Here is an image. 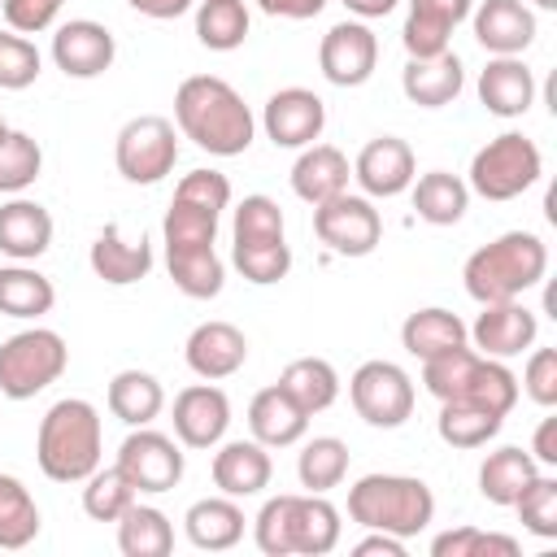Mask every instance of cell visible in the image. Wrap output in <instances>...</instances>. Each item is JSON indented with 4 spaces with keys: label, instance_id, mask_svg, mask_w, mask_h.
<instances>
[{
    "label": "cell",
    "instance_id": "obj_1",
    "mask_svg": "<svg viewBox=\"0 0 557 557\" xmlns=\"http://www.w3.org/2000/svg\"><path fill=\"white\" fill-rule=\"evenodd\" d=\"M174 122H178V135L209 157H239L252 148V135H257L252 109L218 74H191L178 83Z\"/></svg>",
    "mask_w": 557,
    "mask_h": 557
},
{
    "label": "cell",
    "instance_id": "obj_2",
    "mask_svg": "<svg viewBox=\"0 0 557 557\" xmlns=\"http://www.w3.org/2000/svg\"><path fill=\"white\" fill-rule=\"evenodd\" d=\"M339 509L326 500V492H283L261 505L252 518V540L265 557H326L339 544Z\"/></svg>",
    "mask_w": 557,
    "mask_h": 557
},
{
    "label": "cell",
    "instance_id": "obj_3",
    "mask_svg": "<svg viewBox=\"0 0 557 557\" xmlns=\"http://www.w3.org/2000/svg\"><path fill=\"white\" fill-rule=\"evenodd\" d=\"M35 461L52 483H83L104 461V426L91 400H57L35 431Z\"/></svg>",
    "mask_w": 557,
    "mask_h": 557
},
{
    "label": "cell",
    "instance_id": "obj_4",
    "mask_svg": "<svg viewBox=\"0 0 557 557\" xmlns=\"http://www.w3.org/2000/svg\"><path fill=\"white\" fill-rule=\"evenodd\" d=\"M544 270H548V244L535 231H505L466 257L461 278L470 300L496 305V300H522V292H531L544 278Z\"/></svg>",
    "mask_w": 557,
    "mask_h": 557
},
{
    "label": "cell",
    "instance_id": "obj_5",
    "mask_svg": "<svg viewBox=\"0 0 557 557\" xmlns=\"http://www.w3.org/2000/svg\"><path fill=\"white\" fill-rule=\"evenodd\" d=\"M348 518L361 531L413 540L435 518V492L413 474H361L348 487Z\"/></svg>",
    "mask_w": 557,
    "mask_h": 557
},
{
    "label": "cell",
    "instance_id": "obj_6",
    "mask_svg": "<svg viewBox=\"0 0 557 557\" xmlns=\"http://www.w3.org/2000/svg\"><path fill=\"white\" fill-rule=\"evenodd\" d=\"M544 174V157H540V144L527 139L522 131H505L496 139H487L474 157H470V178L466 187L483 200H513L522 196L527 187H535Z\"/></svg>",
    "mask_w": 557,
    "mask_h": 557
},
{
    "label": "cell",
    "instance_id": "obj_7",
    "mask_svg": "<svg viewBox=\"0 0 557 557\" xmlns=\"http://www.w3.org/2000/svg\"><path fill=\"white\" fill-rule=\"evenodd\" d=\"M70 366V348L52 326H26L0 344V396L30 400Z\"/></svg>",
    "mask_w": 557,
    "mask_h": 557
},
{
    "label": "cell",
    "instance_id": "obj_8",
    "mask_svg": "<svg viewBox=\"0 0 557 557\" xmlns=\"http://www.w3.org/2000/svg\"><path fill=\"white\" fill-rule=\"evenodd\" d=\"M113 161L126 183H161L178 161V131L161 113L131 117L113 139Z\"/></svg>",
    "mask_w": 557,
    "mask_h": 557
},
{
    "label": "cell",
    "instance_id": "obj_9",
    "mask_svg": "<svg viewBox=\"0 0 557 557\" xmlns=\"http://www.w3.org/2000/svg\"><path fill=\"white\" fill-rule=\"evenodd\" d=\"M348 400L357 409V418L366 426H379V431H396L409 422L413 413V379L396 366V361H361L348 379Z\"/></svg>",
    "mask_w": 557,
    "mask_h": 557
},
{
    "label": "cell",
    "instance_id": "obj_10",
    "mask_svg": "<svg viewBox=\"0 0 557 557\" xmlns=\"http://www.w3.org/2000/svg\"><path fill=\"white\" fill-rule=\"evenodd\" d=\"M117 470L135 483L139 496H161L183 483V444L152 426H131L117 448Z\"/></svg>",
    "mask_w": 557,
    "mask_h": 557
},
{
    "label": "cell",
    "instance_id": "obj_11",
    "mask_svg": "<svg viewBox=\"0 0 557 557\" xmlns=\"http://www.w3.org/2000/svg\"><path fill=\"white\" fill-rule=\"evenodd\" d=\"M313 235L339 257H370L383 239V218L370 205V196L339 191V196L313 205Z\"/></svg>",
    "mask_w": 557,
    "mask_h": 557
},
{
    "label": "cell",
    "instance_id": "obj_12",
    "mask_svg": "<svg viewBox=\"0 0 557 557\" xmlns=\"http://www.w3.org/2000/svg\"><path fill=\"white\" fill-rule=\"evenodd\" d=\"M318 65H322V78L326 83H335V87H361V83H370L374 65H379V35L361 17H344V22H335L322 35Z\"/></svg>",
    "mask_w": 557,
    "mask_h": 557
},
{
    "label": "cell",
    "instance_id": "obj_13",
    "mask_svg": "<svg viewBox=\"0 0 557 557\" xmlns=\"http://www.w3.org/2000/svg\"><path fill=\"white\" fill-rule=\"evenodd\" d=\"M261 126L274 148H309L326 131V104L309 87H278L261 109Z\"/></svg>",
    "mask_w": 557,
    "mask_h": 557
},
{
    "label": "cell",
    "instance_id": "obj_14",
    "mask_svg": "<svg viewBox=\"0 0 557 557\" xmlns=\"http://www.w3.org/2000/svg\"><path fill=\"white\" fill-rule=\"evenodd\" d=\"M117 57V39L104 22L70 17L52 30V61L65 78H100Z\"/></svg>",
    "mask_w": 557,
    "mask_h": 557
},
{
    "label": "cell",
    "instance_id": "obj_15",
    "mask_svg": "<svg viewBox=\"0 0 557 557\" xmlns=\"http://www.w3.org/2000/svg\"><path fill=\"white\" fill-rule=\"evenodd\" d=\"M231 426V400L218 383H191L174 396V440L183 448H218Z\"/></svg>",
    "mask_w": 557,
    "mask_h": 557
},
{
    "label": "cell",
    "instance_id": "obj_16",
    "mask_svg": "<svg viewBox=\"0 0 557 557\" xmlns=\"http://www.w3.org/2000/svg\"><path fill=\"white\" fill-rule=\"evenodd\" d=\"M466 335L474 339V352L509 361L535 344L540 318L522 300H496V305H483V313L474 318V326H466Z\"/></svg>",
    "mask_w": 557,
    "mask_h": 557
},
{
    "label": "cell",
    "instance_id": "obj_17",
    "mask_svg": "<svg viewBox=\"0 0 557 557\" xmlns=\"http://www.w3.org/2000/svg\"><path fill=\"white\" fill-rule=\"evenodd\" d=\"M352 178L361 183V191H366L370 200H392V196L409 191V183L418 178L413 148H409L400 135H379V139H370V144L357 152Z\"/></svg>",
    "mask_w": 557,
    "mask_h": 557
},
{
    "label": "cell",
    "instance_id": "obj_18",
    "mask_svg": "<svg viewBox=\"0 0 557 557\" xmlns=\"http://www.w3.org/2000/svg\"><path fill=\"white\" fill-rule=\"evenodd\" d=\"M183 361H187V370H191L196 379H209V383L231 379V374H239L244 361H248V335H244L235 322L209 318V322H200V326L187 335Z\"/></svg>",
    "mask_w": 557,
    "mask_h": 557
},
{
    "label": "cell",
    "instance_id": "obj_19",
    "mask_svg": "<svg viewBox=\"0 0 557 557\" xmlns=\"http://www.w3.org/2000/svg\"><path fill=\"white\" fill-rule=\"evenodd\" d=\"M209 474H213V487L222 496L248 500V496H261L270 487L274 461H270V448L257 440H226V444H218Z\"/></svg>",
    "mask_w": 557,
    "mask_h": 557
},
{
    "label": "cell",
    "instance_id": "obj_20",
    "mask_svg": "<svg viewBox=\"0 0 557 557\" xmlns=\"http://www.w3.org/2000/svg\"><path fill=\"white\" fill-rule=\"evenodd\" d=\"M470 22L474 39L492 57H522L535 44V13L522 0H483L479 9H470Z\"/></svg>",
    "mask_w": 557,
    "mask_h": 557
},
{
    "label": "cell",
    "instance_id": "obj_21",
    "mask_svg": "<svg viewBox=\"0 0 557 557\" xmlns=\"http://www.w3.org/2000/svg\"><path fill=\"white\" fill-rule=\"evenodd\" d=\"M470 0H409L405 26H400V44L409 57H440L448 52L453 30L470 17Z\"/></svg>",
    "mask_w": 557,
    "mask_h": 557
},
{
    "label": "cell",
    "instance_id": "obj_22",
    "mask_svg": "<svg viewBox=\"0 0 557 557\" xmlns=\"http://www.w3.org/2000/svg\"><path fill=\"white\" fill-rule=\"evenodd\" d=\"M87 261H91V274H96L100 283H109V287H131V283H139V278L152 270V244H148L144 235H139V239H126L117 222H104L100 235L91 239Z\"/></svg>",
    "mask_w": 557,
    "mask_h": 557
},
{
    "label": "cell",
    "instance_id": "obj_23",
    "mask_svg": "<svg viewBox=\"0 0 557 557\" xmlns=\"http://www.w3.org/2000/svg\"><path fill=\"white\" fill-rule=\"evenodd\" d=\"M461 87H466V70L453 48L440 57H409V65L400 70V91L418 109H444L461 96Z\"/></svg>",
    "mask_w": 557,
    "mask_h": 557
},
{
    "label": "cell",
    "instance_id": "obj_24",
    "mask_svg": "<svg viewBox=\"0 0 557 557\" xmlns=\"http://www.w3.org/2000/svg\"><path fill=\"white\" fill-rule=\"evenodd\" d=\"M479 104L496 117H522L535 104V74L522 57H492L479 70Z\"/></svg>",
    "mask_w": 557,
    "mask_h": 557
},
{
    "label": "cell",
    "instance_id": "obj_25",
    "mask_svg": "<svg viewBox=\"0 0 557 557\" xmlns=\"http://www.w3.org/2000/svg\"><path fill=\"white\" fill-rule=\"evenodd\" d=\"M248 431H252V440L265 444V448H292V444L305 440L309 413H305L278 383H270V387H261V392L252 396V405H248Z\"/></svg>",
    "mask_w": 557,
    "mask_h": 557
},
{
    "label": "cell",
    "instance_id": "obj_26",
    "mask_svg": "<svg viewBox=\"0 0 557 557\" xmlns=\"http://www.w3.org/2000/svg\"><path fill=\"white\" fill-rule=\"evenodd\" d=\"M52 248V213L39 200L13 196L0 205V252L9 261H35Z\"/></svg>",
    "mask_w": 557,
    "mask_h": 557
},
{
    "label": "cell",
    "instance_id": "obj_27",
    "mask_svg": "<svg viewBox=\"0 0 557 557\" xmlns=\"http://www.w3.org/2000/svg\"><path fill=\"white\" fill-rule=\"evenodd\" d=\"M348 178H352V165L335 144H309V148H300V157L292 165V191L305 205H322V200L348 191Z\"/></svg>",
    "mask_w": 557,
    "mask_h": 557
},
{
    "label": "cell",
    "instance_id": "obj_28",
    "mask_svg": "<svg viewBox=\"0 0 557 557\" xmlns=\"http://www.w3.org/2000/svg\"><path fill=\"white\" fill-rule=\"evenodd\" d=\"M400 344H405L409 357L431 361V357H444V352L470 344V335H466V322H461L453 309L426 305V309H413V313L400 322Z\"/></svg>",
    "mask_w": 557,
    "mask_h": 557
},
{
    "label": "cell",
    "instance_id": "obj_29",
    "mask_svg": "<svg viewBox=\"0 0 557 557\" xmlns=\"http://www.w3.org/2000/svg\"><path fill=\"white\" fill-rule=\"evenodd\" d=\"M183 531L205 553H226L244 540V509L235 496H205L183 513Z\"/></svg>",
    "mask_w": 557,
    "mask_h": 557
},
{
    "label": "cell",
    "instance_id": "obj_30",
    "mask_svg": "<svg viewBox=\"0 0 557 557\" xmlns=\"http://www.w3.org/2000/svg\"><path fill=\"white\" fill-rule=\"evenodd\" d=\"M104 405L117 422L126 426H152L157 413L165 409V387L157 374L148 370H117L109 379V392H104Z\"/></svg>",
    "mask_w": 557,
    "mask_h": 557
},
{
    "label": "cell",
    "instance_id": "obj_31",
    "mask_svg": "<svg viewBox=\"0 0 557 557\" xmlns=\"http://www.w3.org/2000/svg\"><path fill=\"white\" fill-rule=\"evenodd\" d=\"M57 305V287L48 274H39L26 261L0 265V313L17 318V322H39L44 313H52Z\"/></svg>",
    "mask_w": 557,
    "mask_h": 557
},
{
    "label": "cell",
    "instance_id": "obj_32",
    "mask_svg": "<svg viewBox=\"0 0 557 557\" xmlns=\"http://www.w3.org/2000/svg\"><path fill=\"white\" fill-rule=\"evenodd\" d=\"M535 474H540V461H535L527 448L505 444V448H496V453L483 457V466H479V496L509 509V505L518 500V492H522Z\"/></svg>",
    "mask_w": 557,
    "mask_h": 557
},
{
    "label": "cell",
    "instance_id": "obj_33",
    "mask_svg": "<svg viewBox=\"0 0 557 557\" xmlns=\"http://www.w3.org/2000/svg\"><path fill=\"white\" fill-rule=\"evenodd\" d=\"M409 191H413L418 218L431 222V226H457V222L466 218V209H470V187H466V178H457V174H448V170H426L422 178L409 183Z\"/></svg>",
    "mask_w": 557,
    "mask_h": 557
},
{
    "label": "cell",
    "instance_id": "obj_34",
    "mask_svg": "<svg viewBox=\"0 0 557 557\" xmlns=\"http://www.w3.org/2000/svg\"><path fill=\"white\" fill-rule=\"evenodd\" d=\"M278 387L313 418V413H326L335 400H339V374L326 357H296L283 366L278 374Z\"/></svg>",
    "mask_w": 557,
    "mask_h": 557
},
{
    "label": "cell",
    "instance_id": "obj_35",
    "mask_svg": "<svg viewBox=\"0 0 557 557\" xmlns=\"http://www.w3.org/2000/svg\"><path fill=\"white\" fill-rule=\"evenodd\" d=\"M170 278L191 300H213L226 287V265L213 248H165Z\"/></svg>",
    "mask_w": 557,
    "mask_h": 557
},
{
    "label": "cell",
    "instance_id": "obj_36",
    "mask_svg": "<svg viewBox=\"0 0 557 557\" xmlns=\"http://www.w3.org/2000/svg\"><path fill=\"white\" fill-rule=\"evenodd\" d=\"M117 548L126 557H165L174 548V522L157 505H131L117 518Z\"/></svg>",
    "mask_w": 557,
    "mask_h": 557
},
{
    "label": "cell",
    "instance_id": "obj_37",
    "mask_svg": "<svg viewBox=\"0 0 557 557\" xmlns=\"http://www.w3.org/2000/svg\"><path fill=\"white\" fill-rule=\"evenodd\" d=\"M248 4L244 0H200L196 4V39L209 52H235L248 39Z\"/></svg>",
    "mask_w": 557,
    "mask_h": 557
},
{
    "label": "cell",
    "instance_id": "obj_38",
    "mask_svg": "<svg viewBox=\"0 0 557 557\" xmlns=\"http://www.w3.org/2000/svg\"><path fill=\"white\" fill-rule=\"evenodd\" d=\"M296 479L305 492H331L348 479V444L339 435H313L296 457Z\"/></svg>",
    "mask_w": 557,
    "mask_h": 557
},
{
    "label": "cell",
    "instance_id": "obj_39",
    "mask_svg": "<svg viewBox=\"0 0 557 557\" xmlns=\"http://www.w3.org/2000/svg\"><path fill=\"white\" fill-rule=\"evenodd\" d=\"M44 518L30 487L17 474H0V548H26L39 535Z\"/></svg>",
    "mask_w": 557,
    "mask_h": 557
},
{
    "label": "cell",
    "instance_id": "obj_40",
    "mask_svg": "<svg viewBox=\"0 0 557 557\" xmlns=\"http://www.w3.org/2000/svg\"><path fill=\"white\" fill-rule=\"evenodd\" d=\"M135 500H139V492H135V483L117 470V461H113V466H96V470L83 479V513H87L91 522H117Z\"/></svg>",
    "mask_w": 557,
    "mask_h": 557
},
{
    "label": "cell",
    "instance_id": "obj_41",
    "mask_svg": "<svg viewBox=\"0 0 557 557\" xmlns=\"http://www.w3.org/2000/svg\"><path fill=\"white\" fill-rule=\"evenodd\" d=\"M505 426V418L479 409V405H466V400H440V418H435V431L448 448H483L496 431Z\"/></svg>",
    "mask_w": 557,
    "mask_h": 557
},
{
    "label": "cell",
    "instance_id": "obj_42",
    "mask_svg": "<svg viewBox=\"0 0 557 557\" xmlns=\"http://www.w3.org/2000/svg\"><path fill=\"white\" fill-rule=\"evenodd\" d=\"M218 218H222V213L200 209V205L174 196L170 209H165V222H161V239H165V248H213V239H218Z\"/></svg>",
    "mask_w": 557,
    "mask_h": 557
},
{
    "label": "cell",
    "instance_id": "obj_43",
    "mask_svg": "<svg viewBox=\"0 0 557 557\" xmlns=\"http://www.w3.org/2000/svg\"><path fill=\"white\" fill-rule=\"evenodd\" d=\"M44 170V148L26 135V131H13L0 139V191L4 196H22Z\"/></svg>",
    "mask_w": 557,
    "mask_h": 557
},
{
    "label": "cell",
    "instance_id": "obj_44",
    "mask_svg": "<svg viewBox=\"0 0 557 557\" xmlns=\"http://www.w3.org/2000/svg\"><path fill=\"white\" fill-rule=\"evenodd\" d=\"M231 261H235V270H239L248 283L270 287V283H278V278H287V270H292V248H287V239L231 244Z\"/></svg>",
    "mask_w": 557,
    "mask_h": 557
},
{
    "label": "cell",
    "instance_id": "obj_45",
    "mask_svg": "<svg viewBox=\"0 0 557 557\" xmlns=\"http://www.w3.org/2000/svg\"><path fill=\"white\" fill-rule=\"evenodd\" d=\"M509 509H518V522H522L531 535L557 540V479H553V474L540 470V474L518 492V500H513Z\"/></svg>",
    "mask_w": 557,
    "mask_h": 557
},
{
    "label": "cell",
    "instance_id": "obj_46",
    "mask_svg": "<svg viewBox=\"0 0 557 557\" xmlns=\"http://www.w3.org/2000/svg\"><path fill=\"white\" fill-rule=\"evenodd\" d=\"M431 557H518V540L479 527H453L431 540Z\"/></svg>",
    "mask_w": 557,
    "mask_h": 557
},
{
    "label": "cell",
    "instance_id": "obj_47",
    "mask_svg": "<svg viewBox=\"0 0 557 557\" xmlns=\"http://www.w3.org/2000/svg\"><path fill=\"white\" fill-rule=\"evenodd\" d=\"M261 239H287L283 209L270 196H244L231 222V244H261Z\"/></svg>",
    "mask_w": 557,
    "mask_h": 557
},
{
    "label": "cell",
    "instance_id": "obj_48",
    "mask_svg": "<svg viewBox=\"0 0 557 557\" xmlns=\"http://www.w3.org/2000/svg\"><path fill=\"white\" fill-rule=\"evenodd\" d=\"M39 70H44L39 48L17 30H0V91L30 87L39 78Z\"/></svg>",
    "mask_w": 557,
    "mask_h": 557
},
{
    "label": "cell",
    "instance_id": "obj_49",
    "mask_svg": "<svg viewBox=\"0 0 557 557\" xmlns=\"http://www.w3.org/2000/svg\"><path fill=\"white\" fill-rule=\"evenodd\" d=\"M174 196H178V200H191V205H200V209L222 213V209L231 205V178L218 174V170H187V174L178 178Z\"/></svg>",
    "mask_w": 557,
    "mask_h": 557
},
{
    "label": "cell",
    "instance_id": "obj_50",
    "mask_svg": "<svg viewBox=\"0 0 557 557\" xmlns=\"http://www.w3.org/2000/svg\"><path fill=\"white\" fill-rule=\"evenodd\" d=\"M522 392L540 409H553L557 405V348H535L531 344V357L522 366Z\"/></svg>",
    "mask_w": 557,
    "mask_h": 557
},
{
    "label": "cell",
    "instance_id": "obj_51",
    "mask_svg": "<svg viewBox=\"0 0 557 557\" xmlns=\"http://www.w3.org/2000/svg\"><path fill=\"white\" fill-rule=\"evenodd\" d=\"M61 9H65V0H0V13L9 22V30H17V35H39V30L57 26Z\"/></svg>",
    "mask_w": 557,
    "mask_h": 557
},
{
    "label": "cell",
    "instance_id": "obj_52",
    "mask_svg": "<svg viewBox=\"0 0 557 557\" xmlns=\"http://www.w3.org/2000/svg\"><path fill=\"white\" fill-rule=\"evenodd\" d=\"M257 9L270 17H287V22H309L326 9V0H257Z\"/></svg>",
    "mask_w": 557,
    "mask_h": 557
},
{
    "label": "cell",
    "instance_id": "obj_53",
    "mask_svg": "<svg viewBox=\"0 0 557 557\" xmlns=\"http://www.w3.org/2000/svg\"><path fill=\"white\" fill-rule=\"evenodd\" d=\"M352 557H405V540L387 535V531H366L352 544Z\"/></svg>",
    "mask_w": 557,
    "mask_h": 557
},
{
    "label": "cell",
    "instance_id": "obj_54",
    "mask_svg": "<svg viewBox=\"0 0 557 557\" xmlns=\"http://www.w3.org/2000/svg\"><path fill=\"white\" fill-rule=\"evenodd\" d=\"M540 466H557V418H544L540 426H535V440H531V448H527Z\"/></svg>",
    "mask_w": 557,
    "mask_h": 557
},
{
    "label": "cell",
    "instance_id": "obj_55",
    "mask_svg": "<svg viewBox=\"0 0 557 557\" xmlns=\"http://www.w3.org/2000/svg\"><path fill=\"white\" fill-rule=\"evenodd\" d=\"M135 13H144V17H152V22H174V17H183L196 0H126Z\"/></svg>",
    "mask_w": 557,
    "mask_h": 557
},
{
    "label": "cell",
    "instance_id": "obj_56",
    "mask_svg": "<svg viewBox=\"0 0 557 557\" xmlns=\"http://www.w3.org/2000/svg\"><path fill=\"white\" fill-rule=\"evenodd\" d=\"M352 17H361V22H370V17H387L392 9H396V0H339Z\"/></svg>",
    "mask_w": 557,
    "mask_h": 557
},
{
    "label": "cell",
    "instance_id": "obj_57",
    "mask_svg": "<svg viewBox=\"0 0 557 557\" xmlns=\"http://www.w3.org/2000/svg\"><path fill=\"white\" fill-rule=\"evenodd\" d=\"M535 9H557V0H531Z\"/></svg>",
    "mask_w": 557,
    "mask_h": 557
},
{
    "label": "cell",
    "instance_id": "obj_58",
    "mask_svg": "<svg viewBox=\"0 0 557 557\" xmlns=\"http://www.w3.org/2000/svg\"><path fill=\"white\" fill-rule=\"evenodd\" d=\"M4 135H9V122H4V113H0V139H4Z\"/></svg>",
    "mask_w": 557,
    "mask_h": 557
}]
</instances>
